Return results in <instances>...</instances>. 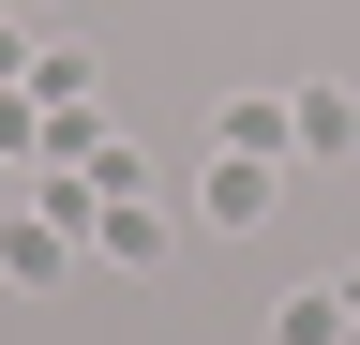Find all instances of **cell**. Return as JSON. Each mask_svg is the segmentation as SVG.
Wrapping results in <instances>:
<instances>
[{"mask_svg": "<svg viewBox=\"0 0 360 345\" xmlns=\"http://www.w3.org/2000/svg\"><path fill=\"white\" fill-rule=\"evenodd\" d=\"M270 210H285V181H270V150H210V181H195V226H225V240H255Z\"/></svg>", "mask_w": 360, "mask_h": 345, "instance_id": "obj_1", "label": "cell"}, {"mask_svg": "<svg viewBox=\"0 0 360 345\" xmlns=\"http://www.w3.org/2000/svg\"><path fill=\"white\" fill-rule=\"evenodd\" d=\"M360 315H345V285H285L270 300V345H345Z\"/></svg>", "mask_w": 360, "mask_h": 345, "instance_id": "obj_5", "label": "cell"}, {"mask_svg": "<svg viewBox=\"0 0 360 345\" xmlns=\"http://www.w3.org/2000/svg\"><path fill=\"white\" fill-rule=\"evenodd\" d=\"M90 255H105V271H165V255H180V226H165L150 195H105V210H90Z\"/></svg>", "mask_w": 360, "mask_h": 345, "instance_id": "obj_3", "label": "cell"}, {"mask_svg": "<svg viewBox=\"0 0 360 345\" xmlns=\"http://www.w3.org/2000/svg\"><path fill=\"white\" fill-rule=\"evenodd\" d=\"M0 271H15V285H60V271H75V226H60L45 195H15V210H0Z\"/></svg>", "mask_w": 360, "mask_h": 345, "instance_id": "obj_2", "label": "cell"}, {"mask_svg": "<svg viewBox=\"0 0 360 345\" xmlns=\"http://www.w3.org/2000/svg\"><path fill=\"white\" fill-rule=\"evenodd\" d=\"M330 285H345V315H360V271H330Z\"/></svg>", "mask_w": 360, "mask_h": 345, "instance_id": "obj_7", "label": "cell"}, {"mask_svg": "<svg viewBox=\"0 0 360 345\" xmlns=\"http://www.w3.org/2000/svg\"><path fill=\"white\" fill-rule=\"evenodd\" d=\"M285 150H300V165H345V150H360V91H330V75L285 91Z\"/></svg>", "mask_w": 360, "mask_h": 345, "instance_id": "obj_4", "label": "cell"}, {"mask_svg": "<svg viewBox=\"0 0 360 345\" xmlns=\"http://www.w3.org/2000/svg\"><path fill=\"white\" fill-rule=\"evenodd\" d=\"M210 136H225V150H285V91H225Z\"/></svg>", "mask_w": 360, "mask_h": 345, "instance_id": "obj_6", "label": "cell"}]
</instances>
